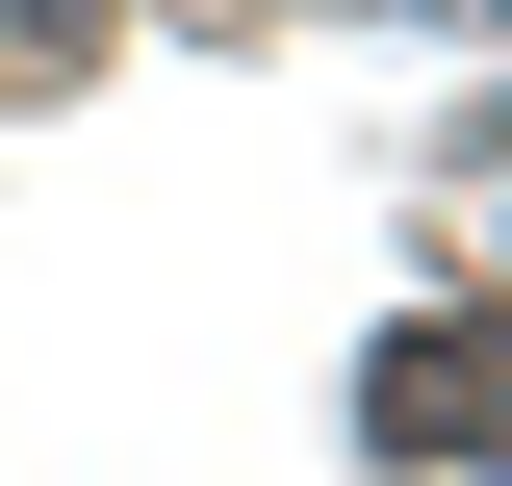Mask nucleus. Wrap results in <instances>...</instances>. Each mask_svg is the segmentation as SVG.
<instances>
[{"instance_id": "1", "label": "nucleus", "mask_w": 512, "mask_h": 486, "mask_svg": "<svg viewBox=\"0 0 512 486\" xmlns=\"http://www.w3.org/2000/svg\"><path fill=\"white\" fill-rule=\"evenodd\" d=\"M359 410H384V461H487V486H512V307L384 333V359H359Z\"/></svg>"}]
</instances>
